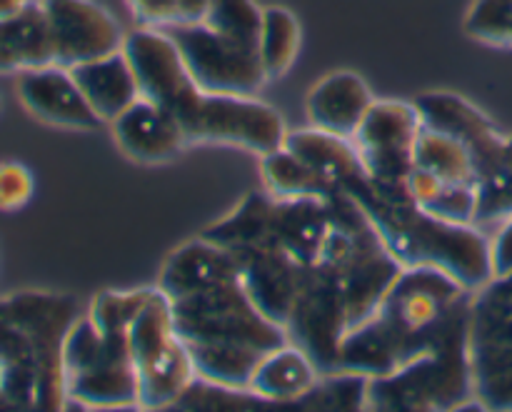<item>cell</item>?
I'll return each mask as SVG.
<instances>
[{
    "mask_svg": "<svg viewBox=\"0 0 512 412\" xmlns=\"http://www.w3.org/2000/svg\"><path fill=\"white\" fill-rule=\"evenodd\" d=\"M283 145L303 158L333 190L350 188L355 180L365 175L363 160L350 138H340V135L310 125L303 130H288Z\"/></svg>",
    "mask_w": 512,
    "mask_h": 412,
    "instance_id": "21",
    "label": "cell"
},
{
    "mask_svg": "<svg viewBox=\"0 0 512 412\" xmlns=\"http://www.w3.org/2000/svg\"><path fill=\"white\" fill-rule=\"evenodd\" d=\"M35 180L33 173L23 163H0V210L13 213V210L25 208L33 198Z\"/></svg>",
    "mask_w": 512,
    "mask_h": 412,
    "instance_id": "34",
    "label": "cell"
},
{
    "mask_svg": "<svg viewBox=\"0 0 512 412\" xmlns=\"http://www.w3.org/2000/svg\"><path fill=\"white\" fill-rule=\"evenodd\" d=\"M0 408H8V403H5V398H3V393H0Z\"/></svg>",
    "mask_w": 512,
    "mask_h": 412,
    "instance_id": "39",
    "label": "cell"
},
{
    "mask_svg": "<svg viewBox=\"0 0 512 412\" xmlns=\"http://www.w3.org/2000/svg\"><path fill=\"white\" fill-rule=\"evenodd\" d=\"M55 45V65L75 68L123 50L118 20L95 0H43Z\"/></svg>",
    "mask_w": 512,
    "mask_h": 412,
    "instance_id": "11",
    "label": "cell"
},
{
    "mask_svg": "<svg viewBox=\"0 0 512 412\" xmlns=\"http://www.w3.org/2000/svg\"><path fill=\"white\" fill-rule=\"evenodd\" d=\"M320 378L323 375L318 373L313 360L300 348L285 343L283 348L270 350L260 360L250 383V393L265 403H298L318 385Z\"/></svg>",
    "mask_w": 512,
    "mask_h": 412,
    "instance_id": "23",
    "label": "cell"
},
{
    "mask_svg": "<svg viewBox=\"0 0 512 412\" xmlns=\"http://www.w3.org/2000/svg\"><path fill=\"white\" fill-rule=\"evenodd\" d=\"M68 70L103 123H113L140 98L138 75L123 50Z\"/></svg>",
    "mask_w": 512,
    "mask_h": 412,
    "instance_id": "19",
    "label": "cell"
},
{
    "mask_svg": "<svg viewBox=\"0 0 512 412\" xmlns=\"http://www.w3.org/2000/svg\"><path fill=\"white\" fill-rule=\"evenodd\" d=\"M333 230L325 198L275 200V243L300 265H315Z\"/></svg>",
    "mask_w": 512,
    "mask_h": 412,
    "instance_id": "20",
    "label": "cell"
},
{
    "mask_svg": "<svg viewBox=\"0 0 512 412\" xmlns=\"http://www.w3.org/2000/svg\"><path fill=\"white\" fill-rule=\"evenodd\" d=\"M473 390L470 320H465L428 355L388 378L370 380L365 405L375 410H450L463 405Z\"/></svg>",
    "mask_w": 512,
    "mask_h": 412,
    "instance_id": "4",
    "label": "cell"
},
{
    "mask_svg": "<svg viewBox=\"0 0 512 412\" xmlns=\"http://www.w3.org/2000/svg\"><path fill=\"white\" fill-rule=\"evenodd\" d=\"M413 105L418 110L420 125L450 135L470 150L478 178L495 170L512 168V135L505 138L503 133H498L488 115L480 113L473 103L455 93L435 90V93L418 95Z\"/></svg>",
    "mask_w": 512,
    "mask_h": 412,
    "instance_id": "10",
    "label": "cell"
},
{
    "mask_svg": "<svg viewBox=\"0 0 512 412\" xmlns=\"http://www.w3.org/2000/svg\"><path fill=\"white\" fill-rule=\"evenodd\" d=\"M55 65V45L43 0H28L0 18V75Z\"/></svg>",
    "mask_w": 512,
    "mask_h": 412,
    "instance_id": "18",
    "label": "cell"
},
{
    "mask_svg": "<svg viewBox=\"0 0 512 412\" xmlns=\"http://www.w3.org/2000/svg\"><path fill=\"white\" fill-rule=\"evenodd\" d=\"M78 300L48 290L0 298V393L15 410H63V348L78 320Z\"/></svg>",
    "mask_w": 512,
    "mask_h": 412,
    "instance_id": "2",
    "label": "cell"
},
{
    "mask_svg": "<svg viewBox=\"0 0 512 412\" xmlns=\"http://www.w3.org/2000/svg\"><path fill=\"white\" fill-rule=\"evenodd\" d=\"M420 118L413 103L375 100L353 140L365 173L378 185H405L415 165Z\"/></svg>",
    "mask_w": 512,
    "mask_h": 412,
    "instance_id": "9",
    "label": "cell"
},
{
    "mask_svg": "<svg viewBox=\"0 0 512 412\" xmlns=\"http://www.w3.org/2000/svg\"><path fill=\"white\" fill-rule=\"evenodd\" d=\"M208 5H210V0H178V20L180 23L203 20Z\"/></svg>",
    "mask_w": 512,
    "mask_h": 412,
    "instance_id": "37",
    "label": "cell"
},
{
    "mask_svg": "<svg viewBox=\"0 0 512 412\" xmlns=\"http://www.w3.org/2000/svg\"><path fill=\"white\" fill-rule=\"evenodd\" d=\"M193 360L195 375L200 380L220 385L228 390H240V393H250V383L258 370L260 360L268 353L255 348H245V345H213V343H198L185 345Z\"/></svg>",
    "mask_w": 512,
    "mask_h": 412,
    "instance_id": "25",
    "label": "cell"
},
{
    "mask_svg": "<svg viewBox=\"0 0 512 412\" xmlns=\"http://www.w3.org/2000/svg\"><path fill=\"white\" fill-rule=\"evenodd\" d=\"M430 215L448 223L475 225V185L473 183H443L430 203L423 205Z\"/></svg>",
    "mask_w": 512,
    "mask_h": 412,
    "instance_id": "33",
    "label": "cell"
},
{
    "mask_svg": "<svg viewBox=\"0 0 512 412\" xmlns=\"http://www.w3.org/2000/svg\"><path fill=\"white\" fill-rule=\"evenodd\" d=\"M153 293L155 288L128 290V293L105 290V293L95 295L93 303H90V323H93L103 335H128L130 325L135 323L140 310L148 305Z\"/></svg>",
    "mask_w": 512,
    "mask_h": 412,
    "instance_id": "30",
    "label": "cell"
},
{
    "mask_svg": "<svg viewBox=\"0 0 512 412\" xmlns=\"http://www.w3.org/2000/svg\"><path fill=\"white\" fill-rule=\"evenodd\" d=\"M130 10L143 25H163L178 20V0H128Z\"/></svg>",
    "mask_w": 512,
    "mask_h": 412,
    "instance_id": "35",
    "label": "cell"
},
{
    "mask_svg": "<svg viewBox=\"0 0 512 412\" xmlns=\"http://www.w3.org/2000/svg\"><path fill=\"white\" fill-rule=\"evenodd\" d=\"M260 60L268 80L283 78L300 53V23L288 8H263V30L258 43Z\"/></svg>",
    "mask_w": 512,
    "mask_h": 412,
    "instance_id": "28",
    "label": "cell"
},
{
    "mask_svg": "<svg viewBox=\"0 0 512 412\" xmlns=\"http://www.w3.org/2000/svg\"><path fill=\"white\" fill-rule=\"evenodd\" d=\"M400 273H403V265L385 248L375 225L355 238L353 258L340 273L350 328H358L360 323L378 313L380 303L390 293Z\"/></svg>",
    "mask_w": 512,
    "mask_h": 412,
    "instance_id": "14",
    "label": "cell"
},
{
    "mask_svg": "<svg viewBox=\"0 0 512 412\" xmlns=\"http://www.w3.org/2000/svg\"><path fill=\"white\" fill-rule=\"evenodd\" d=\"M415 168H423L443 183H473L478 178L475 160L460 140L420 125L415 140Z\"/></svg>",
    "mask_w": 512,
    "mask_h": 412,
    "instance_id": "27",
    "label": "cell"
},
{
    "mask_svg": "<svg viewBox=\"0 0 512 412\" xmlns=\"http://www.w3.org/2000/svg\"><path fill=\"white\" fill-rule=\"evenodd\" d=\"M260 178H263L265 190L275 200L328 198L333 193V188L303 158H298L285 145L263 155V160H260Z\"/></svg>",
    "mask_w": 512,
    "mask_h": 412,
    "instance_id": "26",
    "label": "cell"
},
{
    "mask_svg": "<svg viewBox=\"0 0 512 412\" xmlns=\"http://www.w3.org/2000/svg\"><path fill=\"white\" fill-rule=\"evenodd\" d=\"M123 53L138 75L140 95L168 110L188 143H228L258 155L285 143V120L273 105L200 90L163 28L143 25L125 33Z\"/></svg>",
    "mask_w": 512,
    "mask_h": 412,
    "instance_id": "1",
    "label": "cell"
},
{
    "mask_svg": "<svg viewBox=\"0 0 512 412\" xmlns=\"http://www.w3.org/2000/svg\"><path fill=\"white\" fill-rule=\"evenodd\" d=\"M18 98L23 108L40 123L70 130H95L103 125L73 73L60 65L18 73Z\"/></svg>",
    "mask_w": 512,
    "mask_h": 412,
    "instance_id": "13",
    "label": "cell"
},
{
    "mask_svg": "<svg viewBox=\"0 0 512 412\" xmlns=\"http://www.w3.org/2000/svg\"><path fill=\"white\" fill-rule=\"evenodd\" d=\"M512 218V168L475 180V225L505 223Z\"/></svg>",
    "mask_w": 512,
    "mask_h": 412,
    "instance_id": "32",
    "label": "cell"
},
{
    "mask_svg": "<svg viewBox=\"0 0 512 412\" xmlns=\"http://www.w3.org/2000/svg\"><path fill=\"white\" fill-rule=\"evenodd\" d=\"M170 303H173L175 333L185 345H245L270 353L288 343L285 328L270 323L258 313L240 280L220 283L203 293Z\"/></svg>",
    "mask_w": 512,
    "mask_h": 412,
    "instance_id": "6",
    "label": "cell"
},
{
    "mask_svg": "<svg viewBox=\"0 0 512 412\" xmlns=\"http://www.w3.org/2000/svg\"><path fill=\"white\" fill-rule=\"evenodd\" d=\"M463 25L480 43L512 48V0H475Z\"/></svg>",
    "mask_w": 512,
    "mask_h": 412,
    "instance_id": "31",
    "label": "cell"
},
{
    "mask_svg": "<svg viewBox=\"0 0 512 412\" xmlns=\"http://www.w3.org/2000/svg\"><path fill=\"white\" fill-rule=\"evenodd\" d=\"M240 285L248 293L250 303L270 323L285 328L298 300L303 268L293 255L280 245L240 253Z\"/></svg>",
    "mask_w": 512,
    "mask_h": 412,
    "instance_id": "12",
    "label": "cell"
},
{
    "mask_svg": "<svg viewBox=\"0 0 512 412\" xmlns=\"http://www.w3.org/2000/svg\"><path fill=\"white\" fill-rule=\"evenodd\" d=\"M348 330V305L340 273L320 263L305 265L298 300L285 325L288 343L303 350L325 378L340 373V350Z\"/></svg>",
    "mask_w": 512,
    "mask_h": 412,
    "instance_id": "7",
    "label": "cell"
},
{
    "mask_svg": "<svg viewBox=\"0 0 512 412\" xmlns=\"http://www.w3.org/2000/svg\"><path fill=\"white\" fill-rule=\"evenodd\" d=\"M110 128L118 148L138 163H168L188 145L178 120L143 95L120 113Z\"/></svg>",
    "mask_w": 512,
    "mask_h": 412,
    "instance_id": "15",
    "label": "cell"
},
{
    "mask_svg": "<svg viewBox=\"0 0 512 412\" xmlns=\"http://www.w3.org/2000/svg\"><path fill=\"white\" fill-rule=\"evenodd\" d=\"M490 255H493L495 278L512 275V218L503 223L493 240H490Z\"/></svg>",
    "mask_w": 512,
    "mask_h": 412,
    "instance_id": "36",
    "label": "cell"
},
{
    "mask_svg": "<svg viewBox=\"0 0 512 412\" xmlns=\"http://www.w3.org/2000/svg\"><path fill=\"white\" fill-rule=\"evenodd\" d=\"M193 380V360L183 340L178 338L170 348L138 368V408H173Z\"/></svg>",
    "mask_w": 512,
    "mask_h": 412,
    "instance_id": "24",
    "label": "cell"
},
{
    "mask_svg": "<svg viewBox=\"0 0 512 412\" xmlns=\"http://www.w3.org/2000/svg\"><path fill=\"white\" fill-rule=\"evenodd\" d=\"M273 213V195L268 190H250L225 218H220L218 223H210L200 233V238L210 240L213 245L235 255L278 245L273 233Z\"/></svg>",
    "mask_w": 512,
    "mask_h": 412,
    "instance_id": "22",
    "label": "cell"
},
{
    "mask_svg": "<svg viewBox=\"0 0 512 412\" xmlns=\"http://www.w3.org/2000/svg\"><path fill=\"white\" fill-rule=\"evenodd\" d=\"M230 280H240L238 255L198 235L168 255L160 270L158 290L168 300H180Z\"/></svg>",
    "mask_w": 512,
    "mask_h": 412,
    "instance_id": "16",
    "label": "cell"
},
{
    "mask_svg": "<svg viewBox=\"0 0 512 412\" xmlns=\"http://www.w3.org/2000/svg\"><path fill=\"white\" fill-rule=\"evenodd\" d=\"M348 190L403 268H435L480 293L493 273L490 240L478 225L440 220L420 208L405 185H378L365 173Z\"/></svg>",
    "mask_w": 512,
    "mask_h": 412,
    "instance_id": "3",
    "label": "cell"
},
{
    "mask_svg": "<svg viewBox=\"0 0 512 412\" xmlns=\"http://www.w3.org/2000/svg\"><path fill=\"white\" fill-rule=\"evenodd\" d=\"M65 393L85 408H138V370L128 335H103L78 318L63 348Z\"/></svg>",
    "mask_w": 512,
    "mask_h": 412,
    "instance_id": "5",
    "label": "cell"
},
{
    "mask_svg": "<svg viewBox=\"0 0 512 412\" xmlns=\"http://www.w3.org/2000/svg\"><path fill=\"white\" fill-rule=\"evenodd\" d=\"M163 30L178 48L188 75L205 93L253 98L268 83L258 50L215 33L203 20H175Z\"/></svg>",
    "mask_w": 512,
    "mask_h": 412,
    "instance_id": "8",
    "label": "cell"
},
{
    "mask_svg": "<svg viewBox=\"0 0 512 412\" xmlns=\"http://www.w3.org/2000/svg\"><path fill=\"white\" fill-rule=\"evenodd\" d=\"M25 3H28V0H0V18H5V15L20 10Z\"/></svg>",
    "mask_w": 512,
    "mask_h": 412,
    "instance_id": "38",
    "label": "cell"
},
{
    "mask_svg": "<svg viewBox=\"0 0 512 412\" xmlns=\"http://www.w3.org/2000/svg\"><path fill=\"white\" fill-rule=\"evenodd\" d=\"M203 23L235 43L258 50L263 8L255 0H210Z\"/></svg>",
    "mask_w": 512,
    "mask_h": 412,
    "instance_id": "29",
    "label": "cell"
},
{
    "mask_svg": "<svg viewBox=\"0 0 512 412\" xmlns=\"http://www.w3.org/2000/svg\"><path fill=\"white\" fill-rule=\"evenodd\" d=\"M373 103V90L358 73L338 70L313 85L305 110L313 128L328 130L340 138H353Z\"/></svg>",
    "mask_w": 512,
    "mask_h": 412,
    "instance_id": "17",
    "label": "cell"
}]
</instances>
